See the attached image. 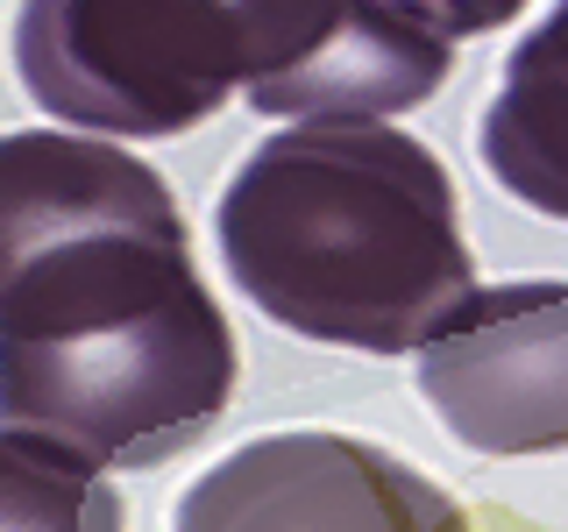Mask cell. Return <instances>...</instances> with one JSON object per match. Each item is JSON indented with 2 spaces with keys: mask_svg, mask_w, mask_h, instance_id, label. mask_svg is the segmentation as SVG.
I'll list each match as a JSON object with an SVG mask.
<instances>
[{
  "mask_svg": "<svg viewBox=\"0 0 568 532\" xmlns=\"http://www.w3.org/2000/svg\"><path fill=\"white\" fill-rule=\"evenodd\" d=\"M235 398V334L171 185L114 142L0 135V426L156 469Z\"/></svg>",
  "mask_w": 568,
  "mask_h": 532,
  "instance_id": "obj_1",
  "label": "cell"
},
{
  "mask_svg": "<svg viewBox=\"0 0 568 532\" xmlns=\"http://www.w3.org/2000/svg\"><path fill=\"white\" fill-rule=\"evenodd\" d=\"M227 284L298 341L405 355L469 298L455 185L426 142L306 121L242 156L221 213Z\"/></svg>",
  "mask_w": 568,
  "mask_h": 532,
  "instance_id": "obj_2",
  "label": "cell"
},
{
  "mask_svg": "<svg viewBox=\"0 0 568 532\" xmlns=\"http://www.w3.org/2000/svg\"><path fill=\"white\" fill-rule=\"evenodd\" d=\"M22 93L100 135H185L242 85L235 0H22Z\"/></svg>",
  "mask_w": 568,
  "mask_h": 532,
  "instance_id": "obj_3",
  "label": "cell"
},
{
  "mask_svg": "<svg viewBox=\"0 0 568 532\" xmlns=\"http://www.w3.org/2000/svg\"><path fill=\"white\" fill-rule=\"evenodd\" d=\"M242 93L277 121H384L426 106L455 43L390 0H235Z\"/></svg>",
  "mask_w": 568,
  "mask_h": 532,
  "instance_id": "obj_4",
  "label": "cell"
},
{
  "mask_svg": "<svg viewBox=\"0 0 568 532\" xmlns=\"http://www.w3.org/2000/svg\"><path fill=\"white\" fill-rule=\"evenodd\" d=\"M171 532H469L413 461L348 433H263L178 497Z\"/></svg>",
  "mask_w": 568,
  "mask_h": 532,
  "instance_id": "obj_5",
  "label": "cell"
},
{
  "mask_svg": "<svg viewBox=\"0 0 568 532\" xmlns=\"http://www.w3.org/2000/svg\"><path fill=\"white\" fill-rule=\"evenodd\" d=\"M434 419L476 454L568 448V284H484L419 341Z\"/></svg>",
  "mask_w": 568,
  "mask_h": 532,
  "instance_id": "obj_6",
  "label": "cell"
},
{
  "mask_svg": "<svg viewBox=\"0 0 568 532\" xmlns=\"http://www.w3.org/2000/svg\"><path fill=\"white\" fill-rule=\"evenodd\" d=\"M490 177L547 221H568V0H555L526 43H511L484 114Z\"/></svg>",
  "mask_w": 568,
  "mask_h": 532,
  "instance_id": "obj_7",
  "label": "cell"
},
{
  "mask_svg": "<svg viewBox=\"0 0 568 532\" xmlns=\"http://www.w3.org/2000/svg\"><path fill=\"white\" fill-rule=\"evenodd\" d=\"M121 497L79 454L0 426V532H121Z\"/></svg>",
  "mask_w": 568,
  "mask_h": 532,
  "instance_id": "obj_8",
  "label": "cell"
},
{
  "mask_svg": "<svg viewBox=\"0 0 568 532\" xmlns=\"http://www.w3.org/2000/svg\"><path fill=\"white\" fill-rule=\"evenodd\" d=\"M398 14H413L419 29H434V35H484V29H505L511 14L526 8V0H390Z\"/></svg>",
  "mask_w": 568,
  "mask_h": 532,
  "instance_id": "obj_9",
  "label": "cell"
}]
</instances>
